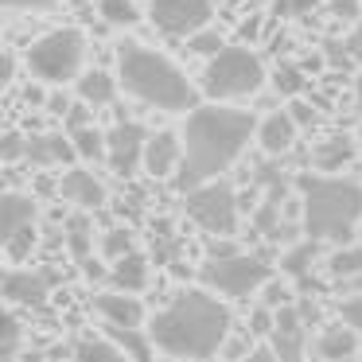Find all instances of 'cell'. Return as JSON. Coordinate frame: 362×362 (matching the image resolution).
Returning a JSON list of instances; mask_svg holds the SVG:
<instances>
[{
  "instance_id": "7402d4cb",
  "label": "cell",
  "mask_w": 362,
  "mask_h": 362,
  "mask_svg": "<svg viewBox=\"0 0 362 362\" xmlns=\"http://www.w3.org/2000/svg\"><path fill=\"white\" fill-rule=\"evenodd\" d=\"M105 339H113L133 362H152V354H156L152 335L141 327H113V323H105Z\"/></svg>"
},
{
  "instance_id": "bcb514c9",
  "label": "cell",
  "mask_w": 362,
  "mask_h": 362,
  "mask_svg": "<svg viewBox=\"0 0 362 362\" xmlns=\"http://www.w3.org/2000/svg\"><path fill=\"white\" fill-rule=\"evenodd\" d=\"M12 74H16V59L4 55V66H0V82H4V86H12Z\"/></svg>"
},
{
  "instance_id": "484cf974",
  "label": "cell",
  "mask_w": 362,
  "mask_h": 362,
  "mask_svg": "<svg viewBox=\"0 0 362 362\" xmlns=\"http://www.w3.org/2000/svg\"><path fill=\"white\" fill-rule=\"evenodd\" d=\"M327 276H335V281L362 276V245H339L327 257Z\"/></svg>"
},
{
  "instance_id": "3957f363",
  "label": "cell",
  "mask_w": 362,
  "mask_h": 362,
  "mask_svg": "<svg viewBox=\"0 0 362 362\" xmlns=\"http://www.w3.org/2000/svg\"><path fill=\"white\" fill-rule=\"evenodd\" d=\"M117 78L121 90L129 98H136L141 105L160 113H191L195 105V86L191 78L172 63L168 55L144 47L136 40H121L117 43Z\"/></svg>"
},
{
  "instance_id": "681fc988",
  "label": "cell",
  "mask_w": 362,
  "mask_h": 362,
  "mask_svg": "<svg viewBox=\"0 0 362 362\" xmlns=\"http://www.w3.org/2000/svg\"><path fill=\"white\" fill-rule=\"evenodd\" d=\"M346 362H358V358H346Z\"/></svg>"
},
{
  "instance_id": "5bb4252c",
  "label": "cell",
  "mask_w": 362,
  "mask_h": 362,
  "mask_svg": "<svg viewBox=\"0 0 362 362\" xmlns=\"http://www.w3.org/2000/svg\"><path fill=\"white\" fill-rule=\"evenodd\" d=\"M59 195H63L66 203H74L78 211H98V206L105 203V183L98 180L94 172H86V168H71V172L59 180Z\"/></svg>"
},
{
  "instance_id": "277c9868",
  "label": "cell",
  "mask_w": 362,
  "mask_h": 362,
  "mask_svg": "<svg viewBox=\"0 0 362 362\" xmlns=\"http://www.w3.org/2000/svg\"><path fill=\"white\" fill-rule=\"evenodd\" d=\"M300 222L312 242L346 245L362 230V183L343 175H300Z\"/></svg>"
},
{
  "instance_id": "e0dca14e",
  "label": "cell",
  "mask_w": 362,
  "mask_h": 362,
  "mask_svg": "<svg viewBox=\"0 0 362 362\" xmlns=\"http://www.w3.org/2000/svg\"><path fill=\"white\" fill-rule=\"evenodd\" d=\"M47 284H51L47 273H35V269H12V273L4 276V296H8V304L40 308L43 300H47Z\"/></svg>"
},
{
  "instance_id": "ab89813d",
  "label": "cell",
  "mask_w": 362,
  "mask_h": 362,
  "mask_svg": "<svg viewBox=\"0 0 362 362\" xmlns=\"http://www.w3.org/2000/svg\"><path fill=\"white\" fill-rule=\"evenodd\" d=\"M59 0H4V8H20V12H43V8H55Z\"/></svg>"
},
{
  "instance_id": "f546056e",
  "label": "cell",
  "mask_w": 362,
  "mask_h": 362,
  "mask_svg": "<svg viewBox=\"0 0 362 362\" xmlns=\"http://www.w3.org/2000/svg\"><path fill=\"white\" fill-rule=\"evenodd\" d=\"M16 354H20V320L8 312L0 323V362H16Z\"/></svg>"
},
{
  "instance_id": "7c38bea8",
  "label": "cell",
  "mask_w": 362,
  "mask_h": 362,
  "mask_svg": "<svg viewBox=\"0 0 362 362\" xmlns=\"http://www.w3.org/2000/svg\"><path fill=\"white\" fill-rule=\"evenodd\" d=\"M180 164H183V133H172V129L152 133L148 148H144V172L152 180H175Z\"/></svg>"
},
{
  "instance_id": "f1b7e54d",
  "label": "cell",
  "mask_w": 362,
  "mask_h": 362,
  "mask_svg": "<svg viewBox=\"0 0 362 362\" xmlns=\"http://www.w3.org/2000/svg\"><path fill=\"white\" fill-rule=\"evenodd\" d=\"M102 253L110 261H121V257H129V253H136V238H133V230L129 226H113V230H105L102 234Z\"/></svg>"
},
{
  "instance_id": "f907efd6",
  "label": "cell",
  "mask_w": 362,
  "mask_h": 362,
  "mask_svg": "<svg viewBox=\"0 0 362 362\" xmlns=\"http://www.w3.org/2000/svg\"><path fill=\"white\" fill-rule=\"evenodd\" d=\"M358 238H362V230H358Z\"/></svg>"
},
{
  "instance_id": "30bf717a",
  "label": "cell",
  "mask_w": 362,
  "mask_h": 362,
  "mask_svg": "<svg viewBox=\"0 0 362 362\" xmlns=\"http://www.w3.org/2000/svg\"><path fill=\"white\" fill-rule=\"evenodd\" d=\"M312 320H315V308H308V304H288L276 312V327L269 335V346L276 351L281 362H304L308 323Z\"/></svg>"
},
{
  "instance_id": "d590c367",
  "label": "cell",
  "mask_w": 362,
  "mask_h": 362,
  "mask_svg": "<svg viewBox=\"0 0 362 362\" xmlns=\"http://www.w3.org/2000/svg\"><path fill=\"white\" fill-rule=\"evenodd\" d=\"M261 292H265V296H261V304H265V308H273V312H281V308H288V304H292L288 284H281V281H269Z\"/></svg>"
},
{
  "instance_id": "2e32d148",
  "label": "cell",
  "mask_w": 362,
  "mask_h": 362,
  "mask_svg": "<svg viewBox=\"0 0 362 362\" xmlns=\"http://www.w3.org/2000/svg\"><path fill=\"white\" fill-rule=\"evenodd\" d=\"M94 304H98V312H102V320L113 323V327H141L144 315H148L144 304H141V296H133V292H117V288L102 292Z\"/></svg>"
},
{
  "instance_id": "e575fe53",
  "label": "cell",
  "mask_w": 362,
  "mask_h": 362,
  "mask_svg": "<svg viewBox=\"0 0 362 362\" xmlns=\"http://www.w3.org/2000/svg\"><path fill=\"white\" fill-rule=\"evenodd\" d=\"M320 0H273V16L281 20H296V16H308Z\"/></svg>"
},
{
  "instance_id": "44dd1931",
  "label": "cell",
  "mask_w": 362,
  "mask_h": 362,
  "mask_svg": "<svg viewBox=\"0 0 362 362\" xmlns=\"http://www.w3.org/2000/svg\"><path fill=\"white\" fill-rule=\"evenodd\" d=\"M117 86H121V78H113L110 71H86L78 78V102H86V105H113L117 102Z\"/></svg>"
},
{
  "instance_id": "d4e9b609",
  "label": "cell",
  "mask_w": 362,
  "mask_h": 362,
  "mask_svg": "<svg viewBox=\"0 0 362 362\" xmlns=\"http://www.w3.org/2000/svg\"><path fill=\"white\" fill-rule=\"evenodd\" d=\"M351 160H354V144L346 141V136H331L327 144H320V148H315V168H320L323 175L339 172V168L351 164Z\"/></svg>"
},
{
  "instance_id": "cb8c5ba5",
  "label": "cell",
  "mask_w": 362,
  "mask_h": 362,
  "mask_svg": "<svg viewBox=\"0 0 362 362\" xmlns=\"http://www.w3.org/2000/svg\"><path fill=\"white\" fill-rule=\"evenodd\" d=\"M74 362H133L113 339H78Z\"/></svg>"
},
{
  "instance_id": "9a60e30c",
  "label": "cell",
  "mask_w": 362,
  "mask_h": 362,
  "mask_svg": "<svg viewBox=\"0 0 362 362\" xmlns=\"http://www.w3.org/2000/svg\"><path fill=\"white\" fill-rule=\"evenodd\" d=\"M296 133H300L296 117H292L288 110H276V113H265V117H261L257 144L269 152V156H284V152L296 144Z\"/></svg>"
},
{
  "instance_id": "f6af8a7d",
  "label": "cell",
  "mask_w": 362,
  "mask_h": 362,
  "mask_svg": "<svg viewBox=\"0 0 362 362\" xmlns=\"http://www.w3.org/2000/svg\"><path fill=\"white\" fill-rule=\"evenodd\" d=\"M47 110H51V113H59V117H66V113H71V110H74V105H71V102H66V98H59V94H51V98H47Z\"/></svg>"
},
{
  "instance_id": "6da1fadb",
  "label": "cell",
  "mask_w": 362,
  "mask_h": 362,
  "mask_svg": "<svg viewBox=\"0 0 362 362\" xmlns=\"http://www.w3.org/2000/svg\"><path fill=\"white\" fill-rule=\"evenodd\" d=\"M257 125L261 121L238 105L211 102L191 110L183 125V164L172 183L187 195L211 180H222V172H230L245 152V144L257 136Z\"/></svg>"
},
{
  "instance_id": "5b68a950",
  "label": "cell",
  "mask_w": 362,
  "mask_h": 362,
  "mask_svg": "<svg viewBox=\"0 0 362 362\" xmlns=\"http://www.w3.org/2000/svg\"><path fill=\"white\" fill-rule=\"evenodd\" d=\"M261 86H265V63L250 47H222L203 66V94L211 102H242V98H253Z\"/></svg>"
},
{
  "instance_id": "9c48e42d",
  "label": "cell",
  "mask_w": 362,
  "mask_h": 362,
  "mask_svg": "<svg viewBox=\"0 0 362 362\" xmlns=\"http://www.w3.org/2000/svg\"><path fill=\"white\" fill-rule=\"evenodd\" d=\"M214 16V0H152L148 20L168 40H191Z\"/></svg>"
},
{
  "instance_id": "d6a6232c",
  "label": "cell",
  "mask_w": 362,
  "mask_h": 362,
  "mask_svg": "<svg viewBox=\"0 0 362 362\" xmlns=\"http://www.w3.org/2000/svg\"><path fill=\"white\" fill-rule=\"evenodd\" d=\"M273 82H276V90H281V94H300V90H304V74H300L292 63H281V66H276Z\"/></svg>"
},
{
  "instance_id": "7bdbcfd3",
  "label": "cell",
  "mask_w": 362,
  "mask_h": 362,
  "mask_svg": "<svg viewBox=\"0 0 362 362\" xmlns=\"http://www.w3.org/2000/svg\"><path fill=\"white\" fill-rule=\"evenodd\" d=\"M346 55H351L354 63H362V28L351 32V40H346Z\"/></svg>"
},
{
  "instance_id": "4316f807",
  "label": "cell",
  "mask_w": 362,
  "mask_h": 362,
  "mask_svg": "<svg viewBox=\"0 0 362 362\" xmlns=\"http://www.w3.org/2000/svg\"><path fill=\"white\" fill-rule=\"evenodd\" d=\"M74 141V152H78V160H105V148H110V141H105V133L98 125H82L71 133Z\"/></svg>"
},
{
  "instance_id": "8fae6325",
  "label": "cell",
  "mask_w": 362,
  "mask_h": 362,
  "mask_svg": "<svg viewBox=\"0 0 362 362\" xmlns=\"http://www.w3.org/2000/svg\"><path fill=\"white\" fill-rule=\"evenodd\" d=\"M148 136L152 133H144V125H136V121H117V125L105 133V141H110L105 160H110L113 172H117V175H133L136 168H144Z\"/></svg>"
},
{
  "instance_id": "603a6c76",
  "label": "cell",
  "mask_w": 362,
  "mask_h": 362,
  "mask_svg": "<svg viewBox=\"0 0 362 362\" xmlns=\"http://www.w3.org/2000/svg\"><path fill=\"white\" fill-rule=\"evenodd\" d=\"M66 245H71V257L78 261L82 269L94 261V226H90V218L86 214H74L71 222H66Z\"/></svg>"
},
{
  "instance_id": "ffe728a7",
  "label": "cell",
  "mask_w": 362,
  "mask_h": 362,
  "mask_svg": "<svg viewBox=\"0 0 362 362\" xmlns=\"http://www.w3.org/2000/svg\"><path fill=\"white\" fill-rule=\"evenodd\" d=\"M110 284L117 292H144L148 288V257L144 253H129V257L113 261L110 265Z\"/></svg>"
},
{
  "instance_id": "b9f144b4",
  "label": "cell",
  "mask_w": 362,
  "mask_h": 362,
  "mask_svg": "<svg viewBox=\"0 0 362 362\" xmlns=\"http://www.w3.org/2000/svg\"><path fill=\"white\" fill-rule=\"evenodd\" d=\"M288 113L296 117V125H312V121H315V110H312V105H304V102H296Z\"/></svg>"
},
{
  "instance_id": "ee69618b",
  "label": "cell",
  "mask_w": 362,
  "mask_h": 362,
  "mask_svg": "<svg viewBox=\"0 0 362 362\" xmlns=\"http://www.w3.org/2000/svg\"><path fill=\"white\" fill-rule=\"evenodd\" d=\"M242 362H281V358H276V351H273V346H257V351H250Z\"/></svg>"
},
{
  "instance_id": "7dc6e473",
  "label": "cell",
  "mask_w": 362,
  "mask_h": 362,
  "mask_svg": "<svg viewBox=\"0 0 362 362\" xmlns=\"http://www.w3.org/2000/svg\"><path fill=\"white\" fill-rule=\"evenodd\" d=\"M354 98H358V105H362V74H358V82H354Z\"/></svg>"
},
{
  "instance_id": "83f0119b",
  "label": "cell",
  "mask_w": 362,
  "mask_h": 362,
  "mask_svg": "<svg viewBox=\"0 0 362 362\" xmlns=\"http://www.w3.org/2000/svg\"><path fill=\"white\" fill-rule=\"evenodd\" d=\"M98 12H102V20L113 28H133L136 20H141L136 0H98Z\"/></svg>"
},
{
  "instance_id": "f35d334b",
  "label": "cell",
  "mask_w": 362,
  "mask_h": 362,
  "mask_svg": "<svg viewBox=\"0 0 362 362\" xmlns=\"http://www.w3.org/2000/svg\"><path fill=\"white\" fill-rule=\"evenodd\" d=\"M331 12H335V20H358L362 4L358 0H331Z\"/></svg>"
},
{
  "instance_id": "836d02e7",
  "label": "cell",
  "mask_w": 362,
  "mask_h": 362,
  "mask_svg": "<svg viewBox=\"0 0 362 362\" xmlns=\"http://www.w3.org/2000/svg\"><path fill=\"white\" fill-rule=\"evenodd\" d=\"M273 327H276V312L273 308H253V315H250V335H257V339H269L273 335Z\"/></svg>"
},
{
  "instance_id": "52a82bcc",
  "label": "cell",
  "mask_w": 362,
  "mask_h": 362,
  "mask_svg": "<svg viewBox=\"0 0 362 362\" xmlns=\"http://www.w3.org/2000/svg\"><path fill=\"white\" fill-rule=\"evenodd\" d=\"M82 63H86V35L78 28H55L28 47V71L40 82H51V86L78 82Z\"/></svg>"
},
{
  "instance_id": "4fadbf2b",
  "label": "cell",
  "mask_w": 362,
  "mask_h": 362,
  "mask_svg": "<svg viewBox=\"0 0 362 362\" xmlns=\"http://www.w3.org/2000/svg\"><path fill=\"white\" fill-rule=\"evenodd\" d=\"M35 214H40V206H35L32 195L8 191V195L0 199V242L12 245L16 238L35 234Z\"/></svg>"
},
{
  "instance_id": "1f68e13d",
  "label": "cell",
  "mask_w": 362,
  "mask_h": 362,
  "mask_svg": "<svg viewBox=\"0 0 362 362\" xmlns=\"http://www.w3.org/2000/svg\"><path fill=\"white\" fill-rule=\"evenodd\" d=\"M312 253H315V245H312V238H308L304 245H296V250H288V257L281 261V269H284L288 276H300V273L308 269V261H312Z\"/></svg>"
},
{
  "instance_id": "8992f818",
  "label": "cell",
  "mask_w": 362,
  "mask_h": 362,
  "mask_svg": "<svg viewBox=\"0 0 362 362\" xmlns=\"http://www.w3.org/2000/svg\"><path fill=\"white\" fill-rule=\"evenodd\" d=\"M199 281L222 300H250L273 281V269L265 257H253V253H206V261L199 265Z\"/></svg>"
},
{
  "instance_id": "7a4b0ae2",
  "label": "cell",
  "mask_w": 362,
  "mask_h": 362,
  "mask_svg": "<svg viewBox=\"0 0 362 362\" xmlns=\"http://www.w3.org/2000/svg\"><path fill=\"white\" fill-rule=\"evenodd\" d=\"M234 315L222 296L211 288H183L152 315L148 335L156 351L180 362H206L230 343Z\"/></svg>"
},
{
  "instance_id": "60d3db41",
  "label": "cell",
  "mask_w": 362,
  "mask_h": 362,
  "mask_svg": "<svg viewBox=\"0 0 362 362\" xmlns=\"http://www.w3.org/2000/svg\"><path fill=\"white\" fill-rule=\"evenodd\" d=\"M66 125H71V133H74V129H82V125H94V121H90V105L86 102L74 105V110L66 113Z\"/></svg>"
},
{
  "instance_id": "d6986e66",
  "label": "cell",
  "mask_w": 362,
  "mask_h": 362,
  "mask_svg": "<svg viewBox=\"0 0 362 362\" xmlns=\"http://www.w3.org/2000/svg\"><path fill=\"white\" fill-rule=\"evenodd\" d=\"M358 331L351 327V323H327V327L320 331V339H315V351H320V358L327 362H346L354 358V351H358Z\"/></svg>"
},
{
  "instance_id": "8d00e7d4",
  "label": "cell",
  "mask_w": 362,
  "mask_h": 362,
  "mask_svg": "<svg viewBox=\"0 0 362 362\" xmlns=\"http://www.w3.org/2000/svg\"><path fill=\"white\" fill-rule=\"evenodd\" d=\"M339 320L351 323V327L362 335V292H358V296H351V300H343V308H339Z\"/></svg>"
},
{
  "instance_id": "74e56055",
  "label": "cell",
  "mask_w": 362,
  "mask_h": 362,
  "mask_svg": "<svg viewBox=\"0 0 362 362\" xmlns=\"http://www.w3.org/2000/svg\"><path fill=\"white\" fill-rule=\"evenodd\" d=\"M0 156L8 160H20V156H28V136H20V133H8L4 141H0Z\"/></svg>"
},
{
  "instance_id": "4dcf8cb0",
  "label": "cell",
  "mask_w": 362,
  "mask_h": 362,
  "mask_svg": "<svg viewBox=\"0 0 362 362\" xmlns=\"http://www.w3.org/2000/svg\"><path fill=\"white\" fill-rule=\"evenodd\" d=\"M222 47H226V43H222V32H214V28H203V32H195L187 40V51H195V55H203V59H214Z\"/></svg>"
},
{
  "instance_id": "ba28073f",
  "label": "cell",
  "mask_w": 362,
  "mask_h": 362,
  "mask_svg": "<svg viewBox=\"0 0 362 362\" xmlns=\"http://www.w3.org/2000/svg\"><path fill=\"white\" fill-rule=\"evenodd\" d=\"M187 218L211 238H234L238 234V191L226 180H211L203 187L183 195Z\"/></svg>"
},
{
  "instance_id": "c3c4849f",
  "label": "cell",
  "mask_w": 362,
  "mask_h": 362,
  "mask_svg": "<svg viewBox=\"0 0 362 362\" xmlns=\"http://www.w3.org/2000/svg\"><path fill=\"white\" fill-rule=\"evenodd\" d=\"M358 144H362V125H358Z\"/></svg>"
},
{
  "instance_id": "ac0fdd59",
  "label": "cell",
  "mask_w": 362,
  "mask_h": 362,
  "mask_svg": "<svg viewBox=\"0 0 362 362\" xmlns=\"http://www.w3.org/2000/svg\"><path fill=\"white\" fill-rule=\"evenodd\" d=\"M28 160L35 168H59V164H71L78 160L74 152V141L63 133H40V136H28Z\"/></svg>"
}]
</instances>
